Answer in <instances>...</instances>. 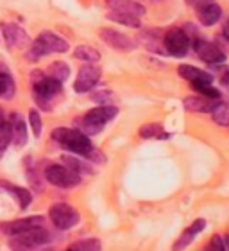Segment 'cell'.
I'll use <instances>...</instances> for the list:
<instances>
[{
	"label": "cell",
	"mask_w": 229,
	"mask_h": 251,
	"mask_svg": "<svg viewBox=\"0 0 229 251\" xmlns=\"http://www.w3.org/2000/svg\"><path fill=\"white\" fill-rule=\"evenodd\" d=\"M52 138L59 142L63 147H67L68 151L75 152L79 156L88 158L90 152L93 151L95 147L90 142L88 135H84L83 131L79 129H70V127H57L52 131Z\"/></svg>",
	"instance_id": "6da1fadb"
},
{
	"label": "cell",
	"mask_w": 229,
	"mask_h": 251,
	"mask_svg": "<svg viewBox=\"0 0 229 251\" xmlns=\"http://www.w3.org/2000/svg\"><path fill=\"white\" fill-rule=\"evenodd\" d=\"M70 45L67 40H63L61 36H57L54 32H42L36 38V42L32 43L31 49L27 50V59L29 61H38L47 54H63L67 52Z\"/></svg>",
	"instance_id": "7a4b0ae2"
},
{
	"label": "cell",
	"mask_w": 229,
	"mask_h": 251,
	"mask_svg": "<svg viewBox=\"0 0 229 251\" xmlns=\"http://www.w3.org/2000/svg\"><path fill=\"white\" fill-rule=\"evenodd\" d=\"M116 115H118V110L114 106H97L93 110L86 111V115L81 119V129L79 131H83L84 135H97Z\"/></svg>",
	"instance_id": "3957f363"
},
{
	"label": "cell",
	"mask_w": 229,
	"mask_h": 251,
	"mask_svg": "<svg viewBox=\"0 0 229 251\" xmlns=\"http://www.w3.org/2000/svg\"><path fill=\"white\" fill-rule=\"evenodd\" d=\"M63 83L56 81V79L48 77V75H43L40 81L32 83V95L36 99V104L43 110H52L54 100H56L57 95H61L63 92Z\"/></svg>",
	"instance_id": "277c9868"
},
{
	"label": "cell",
	"mask_w": 229,
	"mask_h": 251,
	"mask_svg": "<svg viewBox=\"0 0 229 251\" xmlns=\"http://www.w3.org/2000/svg\"><path fill=\"white\" fill-rule=\"evenodd\" d=\"M48 241V231L43 226H36L27 231H22L11 239V250L13 251H32Z\"/></svg>",
	"instance_id": "5b68a950"
},
{
	"label": "cell",
	"mask_w": 229,
	"mask_h": 251,
	"mask_svg": "<svg viewBox=\"0 0 229 251\" xmlns=\"http://www.w3.org/2000/svg\"><path fill=\"white\" fill-rule=\"evenodd\" d=\"M48 215H50V221H52V225L59 230H68V228H72L79 223L81 219V215L79 212L73 206L67 203H56L50 206L48 210Z\"/></svg>",
	"instance_id": "8992f818"
},
{
	"label": "cell",
	"mask_w": 229,
	"mask_h": 251,
	"mask_svg": "<svg viewBox=\"0 0 229 251\" xmlns=\"http://www.w3.org/2000/svg\"><path fill=\"white\" fill-rule=\"evenodd\" d=\"M45 178L47 181H50L56 187L61 188H72L75 185L81 183V176L75 174L73 171H70L65 165H57V163H52L45 169Z\"/></svg>",
	"instance_id": "52a82bcc"
},
{
	"label": "cell",
	"mask_w": 229,
	"mask_h": 251,
	"mask_svg": "<svg viewBox=\"0 0 229 251\" xmlns=\"http://www.w3.org/2000/svg\"><path fill=\"white\" fill-rule=\"evenodd\" d=\"M163 45H165V52L176 56V58H183L186 56L188 47H190V38L183 29H168L163 36Z\"/></svg>",
	"instance_id": "ba28073f"
},
{
	"label": "cell",
	"mask_w": 229,
	"mask_h": 251,
	"mask_svg": "<svg viewBox=\"0 0 229 251\" xmlns=\"http://www.w3.org/2000/svg\"><path fill=\"white\" fill-rule=\"evenodd\" d=\"M99 36L108 47L114 49V50H120V52H129V50H135L136 49V43L133 38L125 36V34L114 31V29H110V27L100 29Z\"/></svg>",
	"instance_id": "9c48e42d"
},
{
	"label": "cell",
	"mask_w": 229,
	"mask_h": 251,
	"mask_svg": "<svg viewBox=\"0 0 229 251\" xmlns=\"http://www.w3.org/2000/svg\"><path fill=\"white\" fill-rule=\"evenodd\" d=\"M100 79V68L93 63H86L77 74V79H75V84L73 88L77 94H84V92H90L95 84L99 83Z\"/></svg>",
	"instance_id": "30bf717a"
},
{
	"label": "cell",
	"mask_w": 229,
	"mask_h": 251,
	"mask_svg": "<svg viewBox=\"0 0 229 251\" xmlns=\"http://www.w3.org/2000/svg\"><path fill=\"white\" fill-rule=\"evenodd\" d=\"M193 47H195V52H197V56L203 61L206 63H211V65H217V63H222L226 59V54L220 50L215 43H209L206 42V40H195V43H193Z\"/></svg>",
	"instance_id": "8fae6325"
},
{
	"label": "cell",
	"mask_w": 229,
	"mask_h": 251,
	"mask_svg": "<svg viewBox=\"0 0 229 251\" xmlns=\"http://www.w3.org/2000/svg\"><path fill=\"white\" fill-rule=\"evenodd\" d=\"M197 16L203 25H215L222 16V7L215 0H201L197 4Z\"/></svg>",
	"instance_id": "7c38bea8"
},
{
	"label": "cell",
	"mask_w": 229,
	"mask_h": 251,
	"mask_svg": "<svg viewBox=\"0 0 229 251\" xmlns=\"http://www.w3.org/2000/svg\"><path fill=\"white\" fill-rule=\"evenodd\" d=\"M2 32L9 47H25L29 43V34L16 24H2Z\"/></svg>",
	"instance_id": "4fadbf2b"
},
{
	"label": "cell",
	"mask_w": 229,
	"mask_h": 251,
	"mask_svg": "<svg viewBox=\"0 0 229 251\" xmlns=\"http://www.w3.org/2000/svg\"><path fill=\"white\" fill-rule=\"evenodd\" d=\"M36 226H43V217H25V219H16L11 223H4L2 230L5 235H18L22 231H27Z\"/></svg>",
	"instance_id": "5bb4252c"
},
{
	"label": "cell",
	"mask_w": 229,
	"mask_h": 251,
	"mask_svg": "<svg viewBox=\"0 0 229 251\" xmlns=\"http://www.w3.org/2000/svg\"><path fill=\"white\" fill-rule=\"evenodd\" d=\"M106 4L110 5L111 11H116V13H125V15L131 16H140L145 15V7L135 0H106Z\"/></svg>",
	"instance_id": "9a60e30c"
},
{
	"label": "cell",
	"mask_w": 229,
	"mask_h": 251,
	"mask_svg": "<svg viewBox=\"0 0 229 251\" xmlns=\"http://www.w3.org/2000/svg\"><path fill=\"white\" fill-rule=\"evenodd\" d=\"M9 127H11V140L15 142L16 146H25L27 144V127L25 122L18 113H11L9 119Z\"/></svg>",
	"instance_id": "2e32d148"
},
{
	"label": "cell",
	"mask_w": 229,
	"mask_h": 251,
	"mask_svg": "<svg viewBox=\"0 0 229 251\" xmlns=\"http://www.w3.org/2000/svg\"><path fill=\"white\" fill-rule=\"evenodd\" d=\"M183 104L188 111H193V113H211L217 100L208 99L204 95H193V97H186Z\"/></svg>",
	"instance_id": "e0dca14e"
},
{
	"label": "cell",
	"mask_w": 229,
	"mask_h": 251,
	"mask_svg": "<svg viewBox=\"0 0 229 251\" xmlns=\"http://www.w3.org/2000/svg\"><path fill=\"white\" fill-rule=\"evenodd\" d=\"M177 72L183 79H186L190 83H211L213 81V75L208 72H204L201 68L193 67V65H181L177 68Z\"/></svg>",
	"instance_id": "ac0fdd59"
},
{
	"label": "cell",
	"mask_w": 229,
	"mask_h": 251,
	"mask_svg": "<svg viewBox=\"0 0 229 251\" xmlns=\"http://www.w3.org/2000/svg\"><path fill=\"white\" fill-rule=\"evenodd\" d=\"M73 58L81 59V61H86V63H95L100 59V52L97 49L90 47V45H79V47L73 50Z\"/></svg>",
	"instance_id": "d6986e66"
},
{
	"label": "cell",
	"mask_w": 229,
	"mask_h": 251,
	"mask_svg": "<svg viewBox=\"0 0 229 251\" xmlns=\"http://www.w3.org/2000/svg\"><path fill=\"white\" fill-rule=\"evenodd\" d=\"M48 77L56 79V81H59V83H63V81H67L68 75H70V67H68L67 63L63 61H54L50 67H48Z\"/></svg>",
	"instance_id": "ffe728a7"
},
{
	"label": "cell",
	"mask_w": 229,
	"mask_h": 251,
	"mask_svg": "<svg viewBox=\"0 0 229 251\" xmlns=\"http://www.w3.org/2000/svg\"><path fill=\"white\" fill-rule=\"evenodd\" d=\"M211 117L213 121L220 126H229V102H222L217 100V104L211 110Z\"/></svg>",
	"instance_id": "44dd1931"
},
{
	"label": "cell",
	"mask_w": 229,
	"mask_h": 251,
	"mask_svg": "<svg viewBox=\"0 0 229 251\" xmlns=\"http://www.w3.org/2000/svg\"><path fill=\"white\" fill-rule=\"evenodd\" d=\"M140 136L141 138H167L165 127L161 124H147L140 127Z\"/></svg>",
	"instance_id": "7402d4cb"
},
{
	"label": "cell",
	"mask_w": 229,
	"mask_h": 251,
	"mask_svg": "<svg viewBox=\"0 0 229 251\" xmlns=\"http://www.w3.org/2000/svg\"><path fill=\"white\" fill-rule=\"evenodd\" d=\"M5 188H7V190H11V194H13V196L18 199V204H20L22 208H27V206L31 204L32 196H31V192H29L27 188L15 187V185H9V183L5 185Z\"/></svg>",
	"instance_id": "603a6c76"
},
{
	"label": "cell",
	"mask_w": 229,
	"mask_h": 251,
	"mask_svg": "<svg viewBox=\"0 0 229 251\" xmlns=\"http://www.w3.org/2000/svg\"><path fill=\"white\" fill-rule=\"evenodd\" d=\"M67 251H102V244L99 239H86V241L73 242Z\"/></svg>",
	"instance_id": "cb8c5ba5"
},
{
	"label": "cell",
	"mask_w": 229,
	"mask_h": 251,
	"mask_svg": "<svg viewBox=\"0 0 229 251\" xmlns=\"http://www.w3.org/2000/svg\"><path fill=\"white\" fill-rule=\"evenodd\" d=\"M108 18L116 24H122V25H127V27H140V18H136V16H131V15H125V13H116V11H110L108 13Z\"/></svg>",
	"instance_id": "d4e9b609"
},
{
	"label": "cell",
	"mask_w": 229,
	"mask_h": 251,
	"mask_svg": "<svg viewBox=\"0 0 229 251\" xmlns=\"http://www.w3.org/2000/svg\"><path fill=\"white\" fill-rule=\"evenodd\" d=\"M192 88L197 92V95H204V97L215 100L220 99V92L215 86H211V83H193Z\"/></svg>",
	"instance_id": "484cf974"
},
{
	"label": "cell",
	"mask_w": 229,
	"mask_h": 251,
	"mask_svg": "<svg viewBox=\"0 0 229 251\" xmlns=\"http://www.w3.org/2000/svg\"><path fill=\"white\" fill-rule=\"evenodd\" d=\"M63 163H65V167H68L70 171H73L75 174H79V176H81L83 173H92V169H90L84 162H81L79 158L63 156Z\"/></svg>",
	"instance_id": "4316f807"
},
{
	"label": "cell",
	"mask_w": 229,
	"mask_h": 251,
	"mask_svg": "<svg viewBox=\"0 0 229 251\" xmlns=\"http://www.w3.org/2000/svg\"><path fill=\"white\" fill-rule=\"evenodd\" d=\"M13 92H15V84L7 70L0 72V97H11Z\"/></svg>",
	"instance_id": "83f0119b"
},
{
	"label": "cell",
	"mask_w": 229,
	"mask_h": 251,
	"mask_svg": "<svg viewBox=\"0 0 229 251\" xmlns=\"http://www.w3.org/2000/svg\"><path fill=\"white\" fill-rule=\"evenodd\" d=\"M193 237H195V235H193L192 231L186 228V230L181 233V237H179V239L176 241V244H174V248H172V250H174V251H181V250H184V248H188L190 244H192Z\"/></svg>",
	"instance_id": "f1b7e54d"
},
{
	"label": "cell",
	"mask_w": 229,
	"mask_h": 251,
	"mask_svg": "<svg viewBox=\"0 0 229 251\" xmlns=\"http://www.w3.org/2000/svg\"><path fill=\"white\" fill-rule=\"evenodd\" d=\"M29 122H31V127H32V133L34 136H40L42 135V127H43V122H42V117L38 113L36 110H31L29 111Z\"/></svg>",
	"instance_id": "f546056e"
},
{
	"label": "cell",
	"mask_w": 229,
	"mask_h": 251,
	"mask_svg": "<svg viewBox=\"0 0 229 251\" xmlns=\"http://www.w3.org/2000/svg\"><path fill=\"white\" fill-rule=\"evenodd\" d=\"M208 251H226L224 242H222V239H220L219 235H213L211 239H209Z\"/></svg>",
	"instance_id": "4dcf8cb0"
},
{
	"label": "cell",
	"mask_w": 229,
	"mask_h": 251,
	"mask_svg": "<svg viewBox=\"0 0 229 251\" xmlns=\"http://www.w3.org/2000/svg\"><path fill=\"white\" fill-rule=\"evenodd\" d=\"M110 99H113V94H111V92H97V94L92 95V100L99 102L100 106H104V102H108Z\"/></svg>",
	"instance_id": "1f68e13d"
},
{
	"label": "cell",
	"mask_w": 229,
	"mask_h": 251,
	"mask_svg": "<svg viewBox=\"0 0 229 251\" xmlns=\"http://www.w3.org/2000/svg\"><path fill=\"white\" fill-rule=\"evenodd\" d=\"M204 228H206V221H204V219H195L192 225L188 226V230L192 231L193 235H197L199 231H203Z\"/></svg>",
	"instance_id": "d6a6232c"
},
{
	"label": "cell",
	"mask_w": 229,
	"mask_h": 251,
	"mask_svg": "<svg viewBox=\"0 0 229 251\" xmlns=\"http://www.w3.org/2000/svg\"><path fill=\"white\" fill-rule=\"evenodd\" d=\"M220 84H222V86H226V88L229 90V67L226 68L224 74L220 75Z\"/></svg>",
	"instance_id": "836d02e7"
},
{
	"label": "cell",
	"mask_w": 229,
	"mask_h": 251,
	"mask_svg": "<svg viewBox=\"0 0 229 251\" xmlns=\"http://www.w3.org/2000/svg\"><path fill=\"white\" fill-rule=\"evenodd\" d=\"M224 36L229 40V18L226 20V24H224Z\"/></svg>",
	"instance_id": "e575fe53"
},
{
	"label": "cell",
	"mask_w": 229,
	"mask_h": 251,
	"mask_svg": "<svg viewBox=\"0 0 229 251\" xmlns=\"http://www.w3.org/2000/svg\"><path fill=\"white\" fill-rule=\"evenodd\" d=\"M5 121H7V119H5V113H4V110L0 108V124H4Z\"/></svg>",
	"instance_id": "d590c367"
}]
</instances>
